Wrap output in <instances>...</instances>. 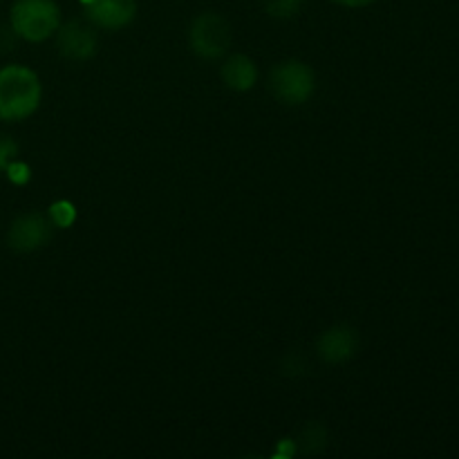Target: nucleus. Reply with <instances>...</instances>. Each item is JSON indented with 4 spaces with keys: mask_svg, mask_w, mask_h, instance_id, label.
Wrapping results in <instances>:
<instances>
[{
    "mask_svg": "<svg viewBox=\"0 0 459 459\" xmlns=\"http://www.w3.org/2000/svg\"><path fill=\"white\" fill-rule=\"evenodd\" d=\"M43 88L34 70L25 65H4L0 70V119L22 121L40 106Z\"/></svg>",
    "mask_w": 459,
    "mask_h": 459,
    "instance_id": "1",
    "label": "nucleus"
},
{
    "mask_svg": "<svg viewBox=\"0 0 459 459\" xmlns=\"http://www.w3.org/2000/svg\"><path fill=\"white\" fill-rule=\"evenodd\" d=\"M12 31L30 43H43L61 27V9L54 0H16L9 13Z\"/></svg>",
    "mask_w": 459,
    "mask_h": 459,
    "instance_id": "2",
    "label": "nucleus"
},
{
    "mask_svg": "<svg viewBox=\"0 0 459 459\" xmlns=\"http://www.w3.org/2000/svg\"><path fill=\"white\" fill-rule=\"evenodd\" d=\"M272 92L278 101L287 106H303L312 99L316 90V76L314 70L303 61H285L273 67L272 72Z\"/></svg>",
    "mask_w": 459,
    "mask_h": 459,
    "instance_id": "3",
    "label": "nucleus"
},
{
    "mask_svg": "<svg viewBox=\"0 0 459 459\" xmlns=\"http://www.w3.org/2000/svg\"><path fill=\"white\" fill-rule=\"evenodd\" d=\"M188 43L191 49L204 61H215L224 56L231 45V27L227 18L215 12L200 13L188 30Z\"/></svg>",
    "mask_w": 459,
    "mask_h": 459,
    "instance_id": "4",
    "label": "nucleus"
},
{
    "mask_svg": "<svg viewBox=\"0 0 459 459\" xmlns=\"http://www.w3.org/2000/svg\"><path fill=\"white\" fill-rule=\"evenodd\" d=\"M52 240V222L40 213L21 215L12 222L7 233V242L18 254H31L39 251Z\"/></svg>",
    "mask_w": 459,
    "mask_h": 459,
    "instance_id": "5",
    "label": "nucleus"
},
{
    "mask_svg": "<svg viewBox=\"0 0 459 459\" xmlns=\"http://www.w3.org/2000/svg\"><path fill=\"white\" fill-rule=\"evenodd\" d=\"M58 52L67 61H90L97 54V34L85 22L70 21L56 31Z\"/></svg>",
    "mask_w": 459,
    "mask_h": 459,
    "instance_id": "6",
    "label": "nucleus"
},
{
    "mask_svg": "<svg viewBox=\"0 0 459 459\" xmlns=\"http://www.w3.org/2000/svg\"><path fill=\"white\" fill-rule=\"evenodd\" d=\"M85 16L94 27L115 31L134 21L137 3L134 0H90L85 3Z\"/></svg>",
    "mask_w": 459,
    "mask_h": 459,
    "instance_id": "7",
    "label": "nucleus"
},
{
    "mask_svg": "<svg viewBox=\"0 0 459 459\" xmlns=\"http://www.w3.org/2000/svg\"><path fill=\"white\" fill-rule=\"evenodd\" d=\"M318 354L327 363H345L357 354L359 350V334L348 325H336L323 332L318 339Z\"/></svg>",
    "mask_w": 459,
    "mask_h": 459,
    "instance_id": "8",
    "label": "nucleus"
},
{
    "mask_svg": "<svg viewBox=\"0 0 459 459\" xmlns=\"http://www.w3.org/2000/svg\"><path fill=\"white\" fill-rule=\"evenodd\" d=\"M222 81L236 92H247L258 83V67L245 54H233L224 61Z\"/></svg>",
    "mask_w": 459,
    "mask_h": 459,
    "instance_id": "9",
    "label": "nucleus"
},
{
    "mask_svg": "<svg viewBox=\"0 0 459 459\" xmlns=\"http://www.w3.org/2000/svg\"><path fill=\"white\" fill-rule=\"evenodd\" d=\"M49 222L56 229H70L76 222V206L70 200H56L49 206Z\"/></svg>",
    "mask_w": 459,
    "mask_h": 459,
    "instance_id": "10",
    "label": "nucleus"
},
{
    "mask_svg": "<svg viewBox=\"0 0 459 459\" xmlns=\"http://www.w3.org/2000/svg\"><path fill=\"white\" fill-rule=\"evenodd\" d=\"M323 444H325V429L321 424H309L307 429L300 433V446L307 453L321 451Z\"/></svg>",
    "mask_w": 459,
    "mask_h": 459,
    "instance_id": "11",
    "label": "nucleus"
},
{
    "mask_svg": "<svg viewBox=\"0 0 459 459\" xmlns=\"http://www.w3.org/2000/svg\"><path fill=\"white\" fill-rule=\"evenodd\" d=\"M264 7L272 16L276 18H290L299 12L300 0H264Z\"/></svg>",
    "mask_w": 459,
    "mask_h": 459,
    "instance_id": "12",
    "label": "nucleus"
},
{
    "mask_svg": "<svg viewBox=\"0 0 459 459\" xmlns=\"http://www.w3.org/2000/svg\"><path fill=\"white\" fill-rule=\"evenodd\" d=\"M18 143L12 137H0V173L7 170V166L16 160Z\"/></svg>",
    "mask_w": 459,
    "mask_h": 459,
    "instance_id": "13",
    "label": "nucleus"
},
{
    "mask_svg": "<svg viewBox=\"0 0 459 459\" xmlns=\"http://www.w3.org/2000/svg\"><path fill=\"white\" fill-rule=\"evenodd\" d=\"M4 173H7V178L12 179L13 184H27L31 178L30 166L22 164V161H16V160L7 166V170H4Z\"/></svg>",
    "mask_w": 459,
    "mask_h": 459,
    "instance_id": "14",
    "label": "nucleus"
},
{
    "mask_svg": "<svg viewBox=\"0 0 459 459\" xmlns=\"http://www.w3.org/2000/svg\"><path fill=\"white\" fill-rule=\"evenodd\" d=\"M334 3L343 4V7H366V4H372L375 0H334Z\"/></svg>",
    "mask_w": 459,
    "mask_h": 459,
    "instance_id": "15",
    "label": "nucleus"
}]
</instances>
